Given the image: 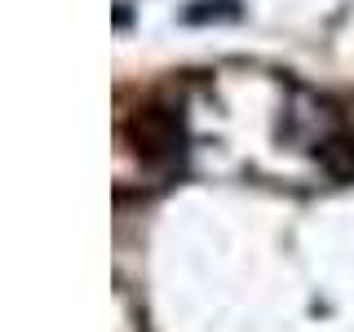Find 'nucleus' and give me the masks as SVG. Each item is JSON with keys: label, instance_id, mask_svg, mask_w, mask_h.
I'll return each mask as SVG.
<instances>
[{"label": "nucleus", "instance_id": "nucleus-2", "mask_svg": "<svg viewBox=\"0 0 354 332\" xmlns=\"http://www.w3.org/2000/svg\"><path fill=\"white\" fill-rule=\"evenodd\" d=\"M186 22H208V18H239V5H235V0H199V5L195 9H186V14H182Z\"/></svg>", "mask_w": 354, "mask_h": 332}, {"label": "nucleus", "instance_id": "nucleus-1", "mask_svg": "<svg viewBox=\"0 0 354 332\" xmlns=\"http://www.w3.org/2000/svg\"><path fill=\"white\" fill-rule=\"evenodd\" d=\"M124 142H129V151L147 164L177 160L182 147H186L182 111L169 107V102H142L138 111H129V120H124Z\"/></svg>", "mask_w": 354, "mask_h": 332}]
</instances>
